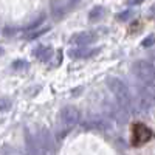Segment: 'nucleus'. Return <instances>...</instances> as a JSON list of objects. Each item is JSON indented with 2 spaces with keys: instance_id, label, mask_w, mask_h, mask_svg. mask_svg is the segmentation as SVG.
<instances>
[{
  "instance_id": "1",
  "label": "nucleus",
  "mask_w": 155,
  "mask_h": 155,
  "mask_svg": "<svg viewBox=\"0 0 155 155\" xmlns=\"http://www.w3.org/2000/svg\"><path fill=\"white\" fill-rule=\"evenodd\" d=\"M107 85L110 88L112 95L115 96L116 106H118L126 115H130L134 112V99L129 92V87L120 79V78H109Z\"/></svg>"
},
{
  "instance_id": "2",
  "label": "nucleus",
  "mask_w": 155,
  "mask_h": 155,
  "mask_svg": "<svg viewBox=\"0 0 155 155\" xmlns=\"http://www.w3.org/2000/svg\"><path fill=\"white\" fill-rule=\"evenodd\" d=\"M132 73L140 84L143 85H155V67L152 62L147 61H138L134 64Z\"/></svg>"
},
{
  "instance_id": "3",
  "label": "nucleus",
  "mask_w": 155,
  "mask_h": 155,
  "mask_svg": "<svg viewBox=\"0 0 155 155\" xmlns=\"http://www.w3.org/2000/svg\"><path fill=\"white\" fill-rule=\"evenodd\" d=\"M81 120V113L73 106H65L61 110V124L64 129H71L74 127Z\"/></svg>"
},
{
  "instance_id": "4",
  "label": "nucleus",
  "mask_w": 155,
  "mask_h": 155,
  "mask_svg": "<svg viewBox=\"0 0 155 155\" xmlns=\"http://www.w3.org/2000/svg\"><path fill=\"white\" fill-rule=\"evenodd\" d=\"M152 137H153L152 130L144 124H135L132 129V144L134 146H141V144L147 143Z\"/></svg>"
},
{
  "instance_id": "5",
  "label": "nucleus",
  "mask_w": 155,
  "mask_h": 155,
  "mask_svg": "<svg viewBox=\"0 0 155 155\" xmlns=\"http://www.w3.org/2000/svg\"><path fill=\"white\" fill-rule=\"evenodd\" d=\"M95 33L93 31H81L71 37V42L79 45V47H84V45H90L92 42H95Z\"/></svg>"
},
{
  "instance_id": "6",
  "label": "nucleus",
  "mask_w": 155,
  "mask_h": 155,
  "mask_svg": "<svg viewBox=\"0 0 155 155\" xmlns=\"http://www.w3.org/2000/svg\"><path fill=\"white\" fill-rule=\"evenodd\" d=\"M85 127L88 129H109L110 123L109 120H106L104 116H90V118L84 123Z\"/></svg>"
},
{
  "instance_id": "7",
  "label": "nucleus",
  "mask_w": 155,
  "mask_h": 155,
  "mask_svg": "<svg viewBox=\"0 0 155 155\" xmlns=\"http://www.w3.org/2000/svg\"><path fill=\"white\" fill-rule=\"evenodd\" d=\"M51 53H53V50H51L50 47H39L36 51H34V54L39 61H42V62H47L50 58H51Z\"/></svg>"
},
{
  "instance_id": "8",
  "label": "nucleus",
  "mask_w": 155,
  "mask_h": 155,
  "mask_svg": "<svg viewBox=\"0 0 155 155\" xmlns=\"http://www.w3.org/2000/svg\"><path fill=\"white\" fill-rule=\"evenodd\" d=\"M95 51H96V50H90V48H74V50L70 51V56H71V58L81 59V58H88V56H92Z\"/></svg>"
},
{
  "instance_id": "9",
  "label": "nucleus",
  "mask_w": 155,
  "mask_h": 155,
  "mask_svg": "<svg viewBox=\"0 0 155 155\" xmlns=\"http://www.w3.org/2000/svg\"><path fill=\"white\" fill-rule=\"evenodd\" d=\"M102 12H104V9H102V6H95L92 11H90V14H88V19L90 20H98L101 16H102Z\"/></svg>"
},
{
  "instance_id": "10",
  "label": "nucleus",
  "mask_w": 155,
  "mask_h": 155,
  "mask_svg": "<svg viewBox=\"0 0 155 155\" xmlns=\"http://www.w3.org/2000/svg\"><path fill=\"white\" fill-rule=\"evenodd\" d=\"M42 22H44V16H42V17H39L37 20H34L31 25H28V27H27V30H28V31H31V30H36V28L39 27V25L42 23Z\"/></svg>"
},
{
  "instance_id": "11",
  "label": "nucleus",
  "mask_w": 155,
  "mask_h": 155,
  "mask_svg": "<svg viewBox=\"0 0 155 155\" xmlns=\"http://www.w3.org/2000/svg\"><path fill=\"white\" fill-rule=\"evenodd\" d=\"M11 107V102L8 101V99H0V110H8Z\"/></svg>"
},
{
  "instance_id": "12",
  "label": "nucleus",
  "mask_w": 155,
  "mask_h": 155,
  "mask_svg": "<svg viewBox=\"0 0 155 155\" xmlns=\"http://www.w3.org/2000/svg\"><path fill=\"white\" fill-rule=\"evenodd\" d=\"M155 42V36H149V37H146V41L143 42V45L144 47H149L150 44H153Z\"/></svg>"
},
{
  "instance_id": "13",
  "label": "nucleus",
  "mask_w": 155,
  "mask_h": 155,
  "mask_svg": "<svg viewBox=\"0 0 155 155\" xmlns=\"http://www.w3.org/2000/svg\"><path fill=\"white\" fill-rule=\"evenodd\" d=\"M48 31V28H44V30H41V31H36V33H33V34H30L28 37L30 39H34V37H37V36H41V34H44V33H47Z\"/></svg>"
},
{
  "instance_id": "14",
  "label": "nucleus",
  "mask_w": 155,
  "mask_h": 155,
  "mask_svg": "<svg viewBox=\"0 0 155 155\" xmlns=\"http://www.w3.org/2000/svg\"><path fill=\"white\" fill-rule=\"evenodd\" d=\"M28 64L27 62H23V61H17V62H14V68H20V67H27Z\"/></svg>"
},
{
  "instance_id": "15",
  "label": "nucleus",
  "mask_w": 155,
  "mask_h": 155,
  "mask_svg": "<svg viewBox=\"0 0 155 155\" xmlns=\"http://www.w3.org/2000/svg\"><path fill=\"white\" fill-rule=\"evenodd\" d=\"M130 14H132L130 11H127V12H123V14H120V16H121L120 19H123V20H124V19H129V17H130Z\"/></svg>"
},
{
  "instance_id": "16",
  "label": "nucleus",
  "mask_w": 155,
  "mask_h": 155,
  "mask_svg": "<svg viewBox=\"0 0 155 155\" xmlns=\"http://www.w3.org/2000/svg\"><path fill=\"white\" fill-rule=\"evenodd\" d=\"M3 53V48H0V54H2Z\"/></svg>"
}]
</instances>
